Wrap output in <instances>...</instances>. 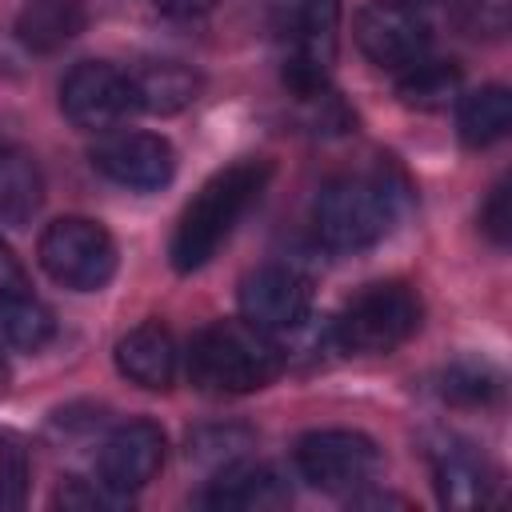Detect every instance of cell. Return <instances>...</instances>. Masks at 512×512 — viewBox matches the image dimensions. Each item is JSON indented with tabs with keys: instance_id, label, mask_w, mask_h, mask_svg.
Instances as JSON below:
<instances>
[{
	"instance_id": "8fae6325",
	"label": "cell",
	"mask_w": 512,
	"mask_h": 512,
	"mask_svg": "<svg viewBox=\"0 0 512 512\" xmlns=\"http://www.w3.org/2000/svg\"><path fill=\"white\" fill-rule=\"evenodd\" d=\"M92 164L112 184L156 192L176 176V148L156 132H108L96 140Z\"/></svg>"
},
{
	"instance_id": "2e32d148",
	"label": "cell",
	"mask_w": 512,
	"mask_h": 512,
	"mask_svg": "<svg viewBox=\"0 0 512 512\" xmlns=\"http://www.w3.org/2000/svg\"><path fill=\"white\" fill-rule=\"evenodd\" d=\"M88 24L84 0H28L16 16V40L28 52H56Z\"/></svg>"
},
{
	"instance_id": "603a6c76",
	"label": "cell",
	"mask_w": 512,
	"mask_h": 512,
	"mask_svg": "<svg viewBox=\"0 0 512 512\" xmlns=\"http://www.w3.org/2000/svg\"><path fill=\"white\" fill-rule=\"evenodd\" d=\"M452 20L464 36L500 40L508 32V0H448Z\"/></svg>"
},
{
	"instance_id": "83f0119b",
	"label": "cell",
	"mask_w": 512,
	"mask_h": 512,
	"mask_svg": "<svg viewBox=\"0 0 512 512\" xmlns=\"http://www.w3.org/2000/svg\"><path fill=\"white\" fill-rule=\"evenodd\" d=\"M4 292H28V272L24 264L12 256V248L0 240V296Z\"/></svg>"
},
{
	"instance_id": "1f68e13d",
	"label": "cell",
	"mask_w": 512,
	"mask_h": 512,
	"mask_svg": "<svg viewBox=\"0 0 512 512\" xmlns=\"http://www.w3.org/2000/svg\"><path fill=\"white\" fill-rule=\"evenodd\" d=\"M396 4H408V8H428V4H440V0H396Z\"/></svg>"
},
{
	"instance_id": "e0dca14e",
	"label": "cell",
	"mask_w": 512,
	"mask_h": 512,
	"mask_svg": "<svg viewBox=\"0 0 512 512\" xmlns=\"http://www.w3.org/2000/svg\"><path fill=\"white\" fill-rule=\"evenodd\" d=\"M132 92H136V108L152 116H172L200 96V72L180 60H152L132 76Z\"/></svg>"
},
{
	"instance_id": "484cf974",
	"label": "cell",
	"mask_w": 512,
	"mask_h": 512,
	"mask_svg": "<svg viewBox=\"0 0 512 512\" xmlns=\"http://www.w3.org/2000/svg\"><path fill=\"white\" fill-rule=\"evenodd\" d=\"M52 504H56V508H76V512H104V508H120V504H128V496L112 492L108 484L92 488L88 480H76V476H68V480L56 488Z\"/></svg>"
},
{
	"instance_id": "ba28073f",
	"label": "cell",
	"mask_w": 512,
	"mask_h": 512,
	"mask_svg": "<svg viewBox=\"0 0 512 512\" xmlns=\"http://www.w3.org/2000/svg\"><path fill=\"white\" fill-rule=\"evenodd\" d=\"M352 36L360 52L380 68H408L432 48V24L424 12L396 0H368L352 20Z\"/></svg>"
},
{
	"instance_id": "7402d4cb",
	"label": "cell",
	"mask_w": 512,
	"mask_h": 512,
	"mask_svg": "<svg viewBox=\"0 0 512 512\" xmlns=\"http://www.w3.org/2000/svg\"><path fill=\"white\" fill-rule=\"evenodd\" d=\"M248 448H252V432H244V428H200L188 440V460L224 468V464L240 460Z\"/></svg>"
},
{
	"instance_id": "ac0fdd59",
	"label": "cell",
	"mask_w": 512,
	"mask_h": 512,
	"mask_svg": "<svg viewBox=\"0 0 512 512\" xmlns=\"http://www.w3.org/2000/svg\"><path fill=\"white\" fill-rule=\"evenodd\" d=\"M44 200V176L32 152L0 144V224L20 228L36 216Z\"/></svg>"
},
{
	"instance_id": "6da1fadb",
	"label": "cell",
	"mask_w": 512,
	"mask_h": 512,
	"mask_svg": "<svg viewBox=\"0 0 512 512\" xmlns=\"http://www.w3.org/2000/svg\"><path fill=\"white\" fill-rule=\"evenodd\" d=\"M268 176H272V168L260 156H248V160H236V164L212 172L176 220V232H172V244H168L172 268L176 272L204 268L220 252V244L232 236L240 216L260 200Z\"/></svg>"
},
{
	"instance_id": "f546056e",
	"label": "cell",
	"mask_w": 512,
	"mask_h": 512,
	"mask_svg": "<svg viewBox=\"0 0 512 512\" xmlns=\"http://www.w3.org/2000/svg\"><path fill=\"white\" fill-rule=\"evenodd\" d=\"M152 4L168 16H200V12L216 8V0H152Z\"/></svg>"
},
{
	"instance_id": "d4e9b609",
	"label": "cell",
	"mask_w": 512,
	"mask_h": 512,
	"mask_svg": "<svg viewBox=\"0 0 512 512\" xmlns=\"http://www.w3.org/2000/svg\"><path fill=\"white\" fill-rule=\"evenodd\" d=\"M500 392V376L484 364H456L444 376V400L452 404H488Z\"/></svg>"
},
{
	"instance_id": "5b68a950",
	"label": "cell",
	"mask_w": 512,
	"mask_h": 512,
	"mask_svg": "<svg viewBox=\"0 0 512 512\" xmlns=\"http://www.w3.org/2000/svg\"><path fill=\"white\" fill-rule=\"evenodd\" d=\"M40 268L72 288V292H96L116 276V240L104 224L88 216H60L40 232L36 244Z\"/></svg>"
},
{
	"instance_id": "52a82bcc",
	"label": "cell",
	"mask_w": 512,
	"mask_h": 512,
	"mask_svg": "<svg viewBox=\"0 0 512 512\" xmlns=\"http://www.w3.org/2000/svg\"><path fill=\"white\" fill-rule=\"evenodd\" d=\"M336 32H340V0H296L288 20L284 84L300 100L328 88V72L336 64Z\"/></svg>"
},
{
	"instance_id": "9a60e30c",
	"label": "cell",
	"mask_w": 512,
	"mask_h": 512,
	"mask_svg": "<svg viewBox=\"0 0 512 512\" xmlns=\"http://www.w3.org/2000/svg\"><path fill=\"white\" fill-rule=\"evenodd\" d=\"M116 368L120 376H128L132 384L148 388V392H168L180 368V352L172 332L160 320H144L132 332H124L116 340Z\"/></svg>"
},
{
	"instance_id": "7c38bea8",
	"label": "cell",
	"mask_w": 512,
	"mask_h": 512,
	"mask_svg": "<svg viewBox=\"0 0 512 512\" xmlns=\"http://www.w3.org/2000/svg\"><path fill=\"white\" fill-rule=\"evenodd\" d=\"M164 428L156 420H128L108 432L100 444V484H108L120 496L140 492L164 464Z\"/></svg>"
},
{
	"instance_id": "8992f818",
	"label": "cell",
	"mask_w": 512,
	"mask_h": 512,
	"mask_svg": "<svg viewBox=\"0 0 512 512\" xmlns=\"http://www.w3.org/2000/svg\"><path fill=\"white\" fill-rule=\"evenodd\" d=\"M300 476L320 492H356L380 472V448L352 428H320L296 444Z\"/></svg>"
},
{
	"instance_id": "f1b7e54d",
	"label": "cell",
	"mask_w": 512,
	"mask_h": 512,
	"mask_svg": "<svg viewBox=\"0 0 512 512\" xmlns=\"http://www.w3.org/2000/svg\"><path fill=\"white\" fill-rule=\"evenodd\" d=\"M388 504H396V508H408V500L404 496H392V492H348V508H388Z\"/></svg>"
},
{
	"instance_id": "9c48e42d",
	"label": "cell",
	"mask_w": 512,
	"mask_h": 512,
	"mask_svg": "<svg viewBox=\"0 0 512 512\" xmlns=\"http://www.w3.org/2000/svg\"><path fill=\"white\" fill-rule=\"evenodd\" d=\"M136 108L132 76L104 60H80L60 84V112L84 132H108Z\"/></svg>"
},
{
	"instance_id": "44dd1931",
	"label": "cell",
	"mask_w": 512,
	"mask_h": 512,
	"mask_svg": "<svg viewBox=\"0 0 512 512\" xmlns=\"http://www.w3.org/2000/svg\"><path fill=\"white\" fill-rule=\"evenodd\" d=\"M460 84H464V76H460V68L452 60H416L396 80V96L408 108L440 112L460 96Z\"/></svg>"
},
{
	"instance_id": "5bb4252c",
	"label": "cell",
	"mask_w": 512,
	"mask_h": 512,
	"mask_svg": "<svg viewBox=\"0 0 512 512\" xmlns=\"http://www.w3.org/2000/svg\"><path fill=\"white\" fill-rule=\"evenodd\" d=\"M428 460H432L440 504H448V508H484L492 500L496 472L460 436H440V444L428 452Z\"/></svg>"
},
{
	"instance_id": "4fadbf2b",
	"label": "cell",
	"mask_w": 512,
	"mask_h": 512,
	"mask_svg": "<svg viewBox=\"0 0 512 512\" xmlns=\"http://www.w3.org/2000/svg\"><path fill=\"white\" fill-rule=\"evenodd\" d=\"M200 500L208 508H224V512H268V508L292 504V488L272 464L240 456V460L216 468V476Z\"/></svg>"
},
{
	"instance_id": "d6986e66",
	"label": "cell",
	"mask_w": 512,
	"mask_h": 512,
	"mask_svg": "<svg viewBox=\"0 0 512 512\" xmlns=\"http://www.w3.org/2000/svg\"><path fill=\"white\" fill-rule=\"evenodd\" d=\"M512 124V96L504 84H484L468 96H460V112H456V128L460 140L468 148H488L496 144Z\"/></svg>"
},
{
	"instance_id": "4dcf8cb0",
	"label": "cell",
	"mask_w": 512,
	"mask_h": 512,
	"mask_svg": "<svg viewBox=\"0 0 512 512\" xmlns=\"http://www.w3.org/2000/svg\"><path fill=\"white\" fill-rule=\"evenodd\" d=\"M8 384V360H4V348H0V388Z\"/></svg>"
},
{
	"instance_id": "cb8c5ba5",
	"label": "cell",
	"mask_w": 512,
	"mask_h": 512,
	"mask_svg": "<svg viewBox=\"0 0 512 512\" xmlns=\"http://www.w3.org/2000/svg\"><path fill=\"white\" fill-rule=\"evenodd\" d=\"M28 496V448L20 436L0 432V512L20 508Z\"/></svg>"
},
{
	"instance_id": "7a4b0ae2",
	"label": "cell",
	"mask_w": 512,
	"mask_h": 512,
	"mask_svg": "<svg viewBox=\"0 0 512 512\" xmlns=\"http://www.w3.org/2000/svg\"><path fill=\"white\" fill-rule=\"evenodd\" d=\"M188 380L212 396H244L272 384L284 368V348L248 320H212L188 344Z\"/></svg>"
},
{
	"instance_id": "4316f807",
	"label": "cell",
	"mask_w": 512,
	"mask_h": 512,
	"mask_svg": "<svg viewBox=\"0 0 512 512\" xmlns=\"http://www.w3.org/2000/svg\"><path fill=\"white\" fill-rule=\"evenodd\" d=\"M480 224L484 232L496 240V244H508L512 236V208H508V180H500L492 192H488V204L480 212Z\"/></svg>"
},
{
	"instance_id": "277c9868",
	"label": "cell",
	"mask_w": 512,
	"mask_h": 512,
	"mask_svg": "<svg viewBox=\"0 0 512 512\" xmlns=\"http://www.w3.org/2000/svg\"><path fill=\"white\" fill-rule=\"evenodd\" d=\"M420 316H424V304L408 284L380 280V284L360 288L344 304L336 320V344L360 356H388L404 340L416 336Z\"/></svg>"
},
{
	"instance_id": "ffe728a7",
	"label": "cell",
	"mask_w": 512,
	"mask_h": 512,
	"mask_svg": "<svg viewBox=\"0 0 512 512\" xmlns=\"http://www.w3.org/2000/svg\"><path fill=\"white\" fill-rule=\"evenodd\" d=\"M52 336H56V320L40 300H32L28 292H4L0 296V348L40 352Z\"/></svg>"
},
{
	"instance_id": "30bf717a",
	"label": "cell",
	"mask_w": 512,
	"mask_h": 512,
	"mask_svg": "<svg viewBox=\"0 0 512 512\" xmlns=\"http://www.w3.org/2000/svg\"><path fill=\"white\" fill-rule=\"evenodd\" d=\"M240 312L268 336L300 332L312 312V284L288 264H264L240 280Z\"/></svg>"
},
{
	"instance_id": "3957f363",
	"label": "cell",
	"mask_w": 512,
	"mask_h": 512,
	"mask_svg": "<svg viewBox=\"0 0 512 512\" xmlns=\"http://www.w3.org/2000/svg\"><path fill=\"white\" fill-rule=\"evenodd\" d=\"M400 216V192L376 176L328 180L312 204L316 236L332 252H364L380 244Z\"/></svg>"
}]
</instances>
